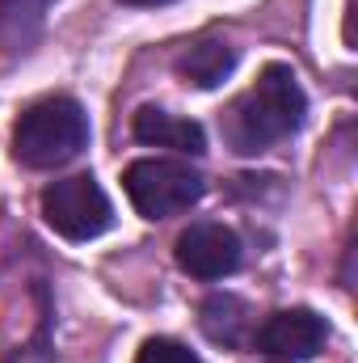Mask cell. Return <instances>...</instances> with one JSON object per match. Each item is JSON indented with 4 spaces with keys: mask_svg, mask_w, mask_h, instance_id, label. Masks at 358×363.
<instances>
[{
    "mask_svg": "<svg viewBox=\"0 0 358 363\" xmlns=\"http://www.w3.org/2000/svg\"><path fill=\"white\" fill-rule=\"evenodd\" d=\"M304 114H308V97H304L295 68L266 64L258 85L245 89L224 110L219 127H224V140H228L232 152L258 157L274 144H282L287 135H295L304 127Z\"/></svg>",
    "mask_w": 358,
    "mask_h": 363,
    "instance_id": "1",
    "label": "cell"
},
{
    "mask_svg": "<svg viewBox=\"0 0 358 363\" xmlns=\"http://www.w3.org/2000/svg\"><path fill=\"white\" fill-rule=\"evenodd\" d=\"M89 148V114L76 97H42L13 127V157L25 169H59Z\"/></svg>",
    "mask_w": 358,
    "mask_h": 363,
    "instance_id": "2",
    "label": "cell"
},
{
    "mask_svg": "<svg viewBox=\"0 0 358 363\" xmlns=\"http://www.w3.org/2000/svg\"><path fill=\"white\" fill-rule=\"evenodd\" d=\"M122 190L131 199V207L144 216V220H169L178 211H190L207 182L198 169H190L185 161H165V157H144V161H131L122 169Z\"/></svg>",
    "mask_w": 358,
    "mask_h": 363,
    "instance_id": "3",
    "label": "cell"
},
{
    "mask_svg": "<svg viewBox=\"0 0 358 363\" xmlns=\"http://www.w3.org/2000/svg\"><path fill=\"white\" fill-rule=\"evenodd\" d=\"M42 220L68 241H93V237L110 233L114 203L93 174H72V178H59L42 190Z\"/></svg>",
    "mask_w": 358,
    "mask_h": 363,
    "instance_id": "4",
    "label": "cell"
},
{
    "mask_svg": "<svg viewBox=\"0 0 358 363\" xmlns=\"http://www.w3.org/2000/svg\"><path fill=\"white\" fill-rule=\"evenodd\" d=\"M173 258L190 279H202V283H215V279H228L241 267V237L224 224H190L173 245Z\"/></svg>",
    "mask_w": 358,
    "mask_h": 363,
    "instance_id": "5",
    "label": "cell"
},
{
    "mask_svg": "<svg viewBox=\"0 0 358 363\" xmlns=\"http://www.w3.org/2000/svg\"><path fill=\"white\" fill-rule=\"evenodd\" d=\"M329 342V321L312 308H278L258 330V347L274 359H316Z\"/></svg>",
    "mask_w": 358,
    "mask_h": 363,
    "instance_id": "6",
    "label": "cell"
},
{
    "mask_svg": "<svg viewBox=\"0 0 358 363\" xmlns=\"http://www.w3.org/2000/svg\"><path fill=\"white\" fill-rule=\"evenodd\" d=\"M135 140L139 144H152V148H173V152H185V157H202L207 152V131L185 118V114H169L161 106H144L131 123Z\"/></svg>",
    "mask_w": 358,
    "mask_h": 363,
    "instance_id": "7",
    "label": "cell"
},
{
    "mask_svg": "<svg viewBox=\"0 0 358 363\" xmlns=\"http://www.w3.org/2000/svg\"><path fill=\"white\" fill-rule=\"evenodd\" d=\"M55 4L59 0H0V51L25 55L42 38Z\"/></svg>",
    "mask_w": 358,
    "mask_h": 363,
    "instance_id": "8",
    "label": "cell"
},
{
    "mask_svg": "<svg viewBox=\"0 0 358 363\" xmlns=\"http://www.w3.org/2000/svg\"><path fill=\"white\" fill-rule=\"evenodd\" d=\"M178 72L194 89H215L236 72V47L224 38H198L178 55Z\"/></svg>",
    "mask_w": 358,
    "mask_h": 363,
    "instance_id": "9",
    "label": "cell"
},
{
    "mask_svg": "<svg viewBox=\"0 0 358 363\" xmlns=\"http://www.w3.org/2000/svg\"><path fill=\"white\" fill-rule=\"evenodd\" d=\"M202 330H207V338L219 342V347H241V338H245V330H249V308H245V300H236V296H211V300L202 304Z\"/></svg>",
    "mask_w": 358,
    "mask_h": 363,
    "instance_id": "10",
    "label": "cell"
},
{
    "mask_svg": "<svg viewBox=\"0 0 358 363\" xmlns=\"http://www.w3.org/2000/svg\"><path fill=\"white\" fill-rule=\"evenodd\" d=\"M135 363H202V359H198L185 342H178V338H148V342L139 347Z\"/></svg>",
    "mask_w": 358,
    "mask_h": 363,
    "instance_id": "11",
    "label": "cell"
},
{
    "mask_svg": "<svg viewBox=\"0 0 358 363\" xmlns=\"http://www.w3.org/2000/svg\"><path fill=\"white\" fill-rule=\"evenodd\" d=\"M122 4H131V9H161V4H173V0H122Z\"/></svg>",
    "mask_w": 358,
    "mask_h": 363,
    "instance_id": "12",
    "label": "cell"
}]
</instances>
